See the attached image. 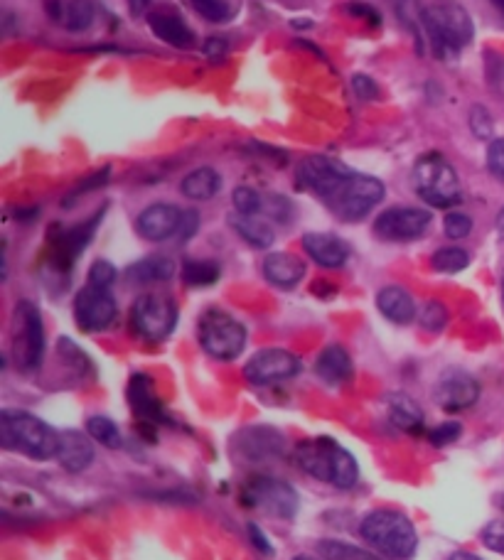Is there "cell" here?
I'll use <instances>...</instances> for the list:
<instances>
[{"instance_id":"obj_1","label":"cell","mask_w":504,"mask_h":560,"mask_svg":"<svg viewBox=\"0 0 504 560\" xmlns=\"http://www.w3.org/2000/svg\"><path fill=\"white\" fill-rule=\"evenodd\" d=\"M296 465L305 475L335 489H352L359 482V465L355 455L332 438H310L298 443Z\"/></svg>"},{"instance_id":"obj_2","label":"cell","mask_w":504,"mask_h":560,"mask_svg":"<svg viewBox=\"0 0 504 560\" xmlns=\"http://www.w3.org/2000/svg\"><path fill=\"white\" fill-rule=\"evenodd\" d=\"M0 443L5 450L45 462L60 452V433L28 411H10L8 408L0 413Z\"/></svg>"},{"instance_id":"obj_3","label":"cell","mask_w":504,"mask_h":560,"mask_svg":"<svg viewBox=\"0 0 504 560\" xmlns=\"http://www.w3.org/2000/svg\"><path fill=\"white\" fill-rule=\"evenodd\" d=\"M364 541L389 560H409L418 548L414 521L396 509H374L359 524Z\"/></svg>"},{"instance_id":"obj_4","label":"cell","mask_w":504,"mask_h":560,"mask_svg":"<svg viewBox=\"0 0 504 560\" xmlns=\"http://www.w3.org/2000/svg\"><path fill=\"white\" fill-rule=\"evenodd\" d=\"M416 195L436 209H450L463 199L460 177L443 153H423L414 165Z\"/></svg>"},{"instance_id":"obj_5","label":"cell","mask_w":504,"mask_h":560,"mask_svg":"<svg viewBox=\"0 0 504 560\" xmlns=\"http://www.w3.org/2000/svg\"><path fill=\"white\" fill-rule=\"evenodd\" d=\"M421 25L426 28L431 45L438 55L460 52L475 37V23L463 5L441 3L421 10Z\"/></svg>"},{"instance_id":"obj_6","label":"cell","mask_w":504,"mask_h":560,"mask_svg":"<svg viewBox=\"0 0 504 560\" xmlns=\"http://www.w3.org/2000/svg\"><path fill=\"white\" fill-rule=\"evenodd\" d=\"M386 195L384 182L372 175H362V172H352L350 177L335 187L332 195H327L323 202L330 207L342 222H362Z\"/></svg>"},{"instance_id":"obj_7","label":"cell","mask_w":504,"mask_h":560,"mask_svg":"<svg viewBox=\"0 0 504 560\" xmlns=\"http://www.w3.org/2000/svg\"><path fill=\"white\" fill-rule=\"evenodd\" d=\"M13 359L20 371H37L45 362V322L30 300H20L13 315Z\"/></svg>"},{"instance_id":"obj_8","label":"cell","mask_w":504,"mask_h":560,"mask_svg":"<svg viewBox=\"0 0 504 560\" xmlns=\"http://www.w3.org/2000/svg\"><path fill=\"white\" fill-rule=\"evenodd\" d=\"M197 337L209 357L219 359V362H232L246 347V327L237 317L217 308L202 312Z\"/></svg>"},{"instance_id":"obj_9","label":"cell","mask_w":504,"mask_h":560,"mask_svg":"<svg viewBox=\"0 0 504 560\" xmlns=\"http://www.w3.org/2000/svg\"><path fill=\"white\" fill-rule=\"evenodd\" d=\"M178 325V305L163 293H146L133 300L131 327L146 342H163Z\"/></svg>"},{"instance_id":"obj_10","label":"cell","mask_w":504,"mask_h":560,"mask_svg":"<svg viewBox=\"0 0 504 560\" xmlns=\"http://www.w3.org/2000/svg\"><path fill=\"white\" fill-rule=\"evenodd\" d=\"M106 207L101 212H94L87 222L74 224L69 229L64 226H52L50 229V263L57 268V271H72L74 261L82 256L84 249L89 246V241L94 239L96 226L101 224L104 219Z\"/></svg>"},{"instance_id":"obj_11","label":"cell","mask_w":504,"mask_h":560,"mask_svg":"<svg viewBox=\"0 0 504 560\" xmlns=\"http://www.w3.org/2000/svg\"><path fill=\"white\" fill-rule=\"evenodd\" d=\"M116 315H119V305L109 288L87 283L74 298V322L79 330L89 332V335L104 332L106 327L114 325Z\"/></svg>"},{"instance_id":"obj_12","label":"cell","mask_w":504,"mask_h":560,"mask_svg":"<svg viewBox=\"0 0 504 560\" xmlns=\"http://www.w3.org/2000/svg\"><path fill=\"white\" fill-rule=\"evenodd\" d=\"M246 502L286 521H291L298 514V492L291 484L276 477L251 479L246 484Z\"/></svg>"},{"instance_id":"obj_13","label":"cell","mask_w":504,"mask_h":560,"mask_svg":"<svg viewBox=\"0 0 504 560\" xmlns=\"http://www.w3.org/2000/svg\"><path fill=\"white\" fill-rule=\"evenodd\" d=\"M303 362L288 349H261L244 366V376L249 384L268 386L278 381L293 379L300 374Z\"/></svg>"},{"instance_id":"obj_14","label":"cell","mask_w":504,"mask_h":560,"mask_svg":"<svg viewBox=\"0 0 504 560\" xmlns=\"http://www.w3.org/2000/svg\"><path fill=\"white\" fill-rule=\"evenodd\" d=\"M433 222L428 209L391 207L374 219V234L384 241H414L426 234Z\"/></svg>"},{"instance_id":"obj_15","label":"cell","mask_w":504,"mask_h":560,"mask_svg":"<svg viewBox=\"0 0 504 560\" xmlns=\"http://www.w3.org/2000/svg\"><path fill=\"white\" fill-rule=\"evenodd\" d=\"M352 168H347L340 160L330 158V155H308L305 160H300L298 165V182L305 190L315 192L320 199L335 192V187L340 185L345 177L352 175Z\"/></svg>"},{"instance_id":"obj_16","label":"cell","mask_w":504,"mask_h":560,"mask_svg":"<svg viewBox=\"0 0 504 560\" xmlns=\"http://www.w3.org/2000/svg\"><path fill=\"white\" fill-rule=\"evenodd\" d=\"M480 398V384L475 376H470L463 369H448L438 379L436 386V401L443 411H465V408L475 406Z\"/></svg>"},{"instance_id":"obj_17","label":"cell","mask_w":504,"mask_h":560,"mask_svg":"<svg viewBox=\"0 0 504 560\" xmlns=\"http://www.w3.org/2000/svg\"><path fill=\"white\" fill-rule=\"evenodd\" d=\"M182 217H185V212H182L180 207H175V204H150V207L138 214L136 231L146 241H168L180 234Z\"/></svg>"},{"instance_id":"obj_18","label":"cell","mask_w":504,"mask_h":560,"mask_svg":"<svg viewBox=\"0 0 504 560\" xmlns=\"http://www.w3.org/2000/svg\"><path fill=\"white\" fill-rule=\"evenodd\" d=\"M128 403H131L133 416L141 420L143 425L158 428L160 423H168V413H165L163 401L155 393L153 379L148 374H133L128 381Z\"/></svg>"},{"instance_id":"obj_19","label":"cell","mask_w":504,"mask_h":560,"mask_svg":"<svg viewBox=\"0 0 504 560\" xmlns=\"http://www.w3.org/2000/svg\"><path fill=\"white\" fill-rule=\"evenodd\" d=\"M303 251L323 268H342L350 258V246L327 231H308L303 236Z\"/></svg>"},{"instance_id":"obj_20","label":"cell","mask_w":504,"mask_h":560,"mask_svg":"<svg viewBox=\"0 0 504 560\" xmlns=\"http://www.w3.org/2000/svg\"><path fill=\"white\" fill-rule=\"evenodd\" d=\"M148 28L160 42L178 47V50H190L195 45V32L190 30V25L182 20V15L170 13V10H155V13H150Z\"/></svg>"},{"instance_id":"obj_21","label":"cell","mask_w":504,"mask_h":560,"mask_svg":"<svg viewBox=\"0 0 504 560\" xmlns=\"http://www.w3.org/2000/svg\"><path fill=\"white\" fill-rule=\"evenodd\" d=\"M55 460H60L62 470L79 475L94 462V445L91 435L79 433V430H60V452Z\"/></svg>"},{"instance_id":"obj_22","label":"cell","mask_w":504,"mask_h":560,"mask_svg":"<svg viewBox=\"0 0 504 560\" xmlns=\"http://www.w3.org/2000/svg\"><path fill=\"white\" fill-rule=\"evenodd\" d=\"M239 450L244 452L251 460H261V457H273L281 455L286 448V440L278 430L268 428V425H251V428L241 430L239 433Z\"/></svg>"},{"instance_id":"obj_23","label":"cell","mask_w":504,"mask_h":560,"mask_svg":"<svg viewBox=\"0 0 504 560\" xmlns=\"http://www.w3.org/2000/svg\"><path fill=\"white\" fill-rule=\"evenodd\" d=\"M264 276L276 288L291 290L305 278V263L288 251H273L264 258Z\"/></svg>"},{"instance_id":"obj_24","label":"cell","mask_w":504,"mask_h":560,"mask_svg":"<svg viewBox=\"0 0 504 560\" xmlns=\"http://www.w3.org/2000/svg\"><path fill=\"white\" fill-rule=\"evenodd\" d=\"M315 374L325 381V384L337 386L345 384L355 374V364H352L350 352L340 344H327L320 352V357L315 359Z\"/></svg>"},{"instance_id":"obj_25","label":"cell","mask_w":504,"mask_h":560,"mask_svg":"<svg viewBox=\"0 0 504 560\" xmlns=\"http://www.w3.org/2000/svg\"><path fill=\"white\" fill-rule=\"evenodd\" d=\"M377 308L394 325H409L416 317V303L409 290L401 285H386L377 293Z\"/></svg>"},{"instance_id":"obj_26","label":"cell","mask_w":504,"mask_h":560,"mask_svg":"<svg viewBox=\"0 0 504 560\" xmlns=\"http://www.w3.org/2000/svg\"><path fill=\"white\" fill-rule=\"evenodd\" d=\"M386 416H389L396 428L406 430V433H421L423 420H426L423 418L421 406H418L409 393L401 391L391 393V396L386 398Z\"/></svg>"},{"instance_id":"obj_27","label":"cell","mask_w":504,"mask_h":560,"mask_svg":"<svg viewBox=\"0 0 504 560\" xmlns=\"http://www.w3.org/2000/svg\"><path fill=\"white\" fill-rule=\"evenodd\" d=\"M222 190V175L214 168H197L187 172L180 182V192L192 202H209Z\"/></svg>"},{"instance_id":"obj_28","label":"cell","mask_w":504,"mask_h":560,"mask_svg":"<svg viewBox=\"0 0 504 560\" xmlns=\"http://www.w3.org/2000/svg\"><path fill=\"white\" fill-rule=\"evenodd\" d=\"M229 224H232V229L237 231L246 244L254 246V249H268V246L273 244V239H276L271 224H268L264 217H244V214H234V217L229 219Z\"/></svg>"},{"instance_id":"obj_29","label":"cell","mask_w":504,"mask_h":560,"mask_svg":"<svg viewBox=\"0 0 504 560\" xmlns=\"http://www.w3.org/2000/svg\"><path fill=\"white\" fill-rule=\"evenodd\" d=\"M175 263L168 256H148L128 268V278L133 283H165L175 276Z\"/></svg>"},{"instance_id":"obj_30","label":"cell","mask_w":504,"mask_h":560,"mask_svg":"<svg viewBox=\"0 0 504 560\" xmlns=\"http://www.w3.org/2000/svg\"><path fill=\"white\" fill-rule=\"evenodd\" d=\"M180 276L192 288H207V285L217 283L222 276V268L214 261H185Z\"/></svg>"},{"instance_id":"obj_31","label":"cell","mask_w":504,"mask_h":560,"mask_svg":"<svg viewBox=\"0 0 504 560\" xmlns=\"http://www.w3.org/2000/svg\"><path fill=\"white\" fill-rule=\"evenodd\" d=\"M318 553L325 560H377V556L352 543L337 541V538H323L318 543Z\"/></svg>"},{"instance_id":"obj_32","label":"cell","mask_w":504,"mask_h":560,"mask_svg":"<svg viewBox=\"0 0 504 560\" xmlns=\"http://www.w3.org/2000/svg\"><path fill=\"white\" fill-rule=\"evenodd\" d=\"M94 18H96V8H94V3H91V0H72V3L64 8L62 23L67 30L84 32V30L91 28Z\"/></svg>"},{"instance_id":"obj_33","label":"cell","mask_w":504,"mask_h":560,"mask_svg":"<svg viewBox=\"0 0 504 560\" xmlns=\"http://www.w3.org/2000/svg\"><path fill=\"white\" fill-rule=\"evenodd\" d=\"M87 433L91 435V440H96V443L104 445V448L109 450L121 448V430L111 418L91 416L87 420Z\"/></svg>"},{"instance_id":"obj_34","label":"cell","mask_w":504,"mask_h":560,"mask_svg":"<svg viewBox=\"0 0 504 560\" xmlns=\"http://www.w3.org/2000/svg\"><path fill=\"white\" fill-rule=\"evenodd\" d=\"M431 266L436 268L438 273H460L470 266V256L468 251L460 249V246H443L433 253Z\"/></svg>"},{"instance_id":"obj_35","label":"cell","mask_w":504,"mask_h":560,"mask_svg":"<svg viewBox=\"0 0 504 560\" xmlns=\"http://www.w3.org/2000/svg\"><path fill=\"white\" fill-rule=\"evenodd\" d=\"M232 204L237 209V214H244V217H264L266 209V195H261L259 190L254 187H237L232 195Z\"/></svg>"},{"instance_id":"obj_36","label":"cell","mask_w":504,"mask_h":560,"mask_svg":"<svg viewBox=\"0 0 504 560\" xmlns=\"http://www.w3.org/2000/svg\"><path fill=\"white\" fill-rule=\"evenodd\" d=\"M192 8L209 23H227L234 18V5L229 0H190Z\"/></svg>"},{"instance_id":"obj_37","label":"cell","mask_w":504,"mask_h":560,"mask_svg":"<svg viewBox=\"0 0 504 560\" xmlns=\"http://www.w3.org/2000/svg\"><path fill=\"white\" fill-rule=\"evenodd\" d=\"M418 322L426 332H441L445 325H448V308L441 303V300H428L423 305V310L418 312Z\"/></svg>"},{"instance_id":"obj_38","label":"cell","mask_w":504,"mask_h":560,"mask_svg":"<svg viewBox=\"0 0 504 560\" xmlns=\"http://www.w3.org/2000/svg\"><path fill=\"white\" fill-rule=\"evenodd\" d=\"M443 231L445 236L453 241L465 239V236H470V231H473V219L463 212H450L445 214L443 219Z\"/></svg>"},{"instance_id":"obj_39","label":"cell","mask_w":504,"mask_h":560,"mask_svg":"<svg viewBox=\"0 0 504 560\" xmlns=\"http://www.w3.org/2000/svg\"><path fill=\"white\" fill-rule=\"evenodd\" d=\"M463 435V425L458 420H445V423L436 425V428L428 433V440H431L433 448H445V445L455 443V440Z\"/></svg>"},{"instance_id":"obj_40","label":"cell","mask_w":504,"mask_h":560,"mask_svg":"<svg viewBox=\"0 0 504 560\" xmlns=\"http://www.w3.org/2000/svg\"><path fill=\"white\" fill-rule=\"evenodd\" d=\"M485 72H487V82L495 91L504 94V57L497 55V52L487 50L485 52Z\"/></svg>"},{"instance_id":"obj_41","label":"cell","mask_w":504,"mask_h":560,"mask_svg":"<svg viewBox=\"0 0 504 560\" xmlns=\"http://www.w3.org/2000/svg\"><path fill=\"white\" fill-rule=\"evenodd\" d=\"M293 214V204L291 199L283 197V195H266V209H264V217L276 219L278 224H286Z\"/></svg>"},{"instance_id":"obj_42","label":"cell","mask_w":504,"mask_h":560,"mask_svg":"<svg viewBox=\"0 0 504 560\" xmlns=\"http://www.w3.org/2000/svg\"><path fill=\"white\" fill-rule=\"evenodd\" d=\"M470 128H473L477 138H492V133H495V123H492L490 111H487L485 106L477 104L470 109Z\"/></svg>"},{"instance_id":"obj_43","label":"cell","mask_w":504,"mask_h":560,"mask_svg":"<svg viewBox=\"0 0 504 560\" xmlns=\"http://www.w3.org/2000/svg\"><path fill=\"white\" fill-rule=\"evenodd\" d=\"M487 170L495 180L504 182V138L490 140L487 145Z\"/></svg>"},{"instance_id":"obj_44","label":"cell","mask_w":504,"mask_h":560,"mask_svg":"<svg viewBox=\"0 0 504 560\" xmlns=\"http://www.w3.org/2000/svg\"><path fill=\"white\" fill-rule=\"evenodd\" d=\"M116 280V268L111 266L109 261H96L94 266L89 268V278L87 283L99 285V288H111Z\"/></svg>"},{"instance_id":"obj_45","label":"cell","mask_w":504,"mask_h":560,"mask_svg":"<svg viewBox=\"0 0 504 560\" xmlns=\"http://www.w3.org/2000/svg\"><path fill=\"white\" fill-rule=\"evenodd\" d=\"M480 538H482V543L490 548V551L504 556V521H490V524L482 529Z\"/></svg>"},{"instance_id":"obj_46","label":"cell","mask_w":504,"mask_h":560,"mask_svg":"<svg viewBox=\"0 0 504 560\" xmlns=\"http://www.w3.org/2000/svg\"><path fill=\"white\" fill-rule=\"evenodd\" d=\"M345 10L350 15H355V18L367 20L369 25H382V13H379V10L374 8V5L362 3V0H355V3H347Z\"/></svg>"},{"instance_id":"obj_47","label":"cell","mask_w":504,"mask_h":560,"mask_svg":"<svg viewBox=\"0 0 504 560\" xmlns=\"http://www.w3.org/2000/svg\"><path fill=\"white\" fill-rule=\"evenodd\" d=\"M352 89H355V94L362 101L379 99V86L374 84V79L367 77V74H355V77H352Z\"/></svg>"},{"instance_id":"obj_48","label":"cell","mask_w":504,"mask_h":560,"mask_svg":"<svg viewBox=\"0 0 504 560\" xmlns=\"http://www.w3.org/2000/svg\"><path fill=\"white\" fill-rule=\"evenodd\" d=\"M109 168H104L101 172H94V175L91 177H87V180L82 182V185L77 187V190L72 192V197L67 199V202H72V199H77V197H84L87 195V192H91V190H96V187H101V185H106V180H109Z\"/></svg>"},{"instance_id":"obj_49","label":"cell","mask_w":504,"mask_h":560,"mask_svg":"<svg viewBox=\"0 0 504 560\" xmlns=\"http://www.w3.org/2000/svg\"><path fill=\"white\" fill-rule=\"evenodd\" d=\"M202 52H205V57H209V59L227 57L229 40H227V37H222V35L207 37V42H205V47H202Z\"/></svg>"},{"instance_id":"obj_50","label":"cell","mask_w":504,"mask_h":560,"mask_svg":"<svg viewBox=\"0 0 504 560\" xmlns=\"http://www.w3.org/2000/svg\"><path fill=\"white\" fill-rule=\"evenodd\" d=\"M197 229H200V214H197L195 209H187L185 217H182V226H180L178 239H182V241L192 239V236L197 234Z\"/></svg>"},{"instance_id":"obj_51","label":"cell","mask_w":504,"mask_h":560,"mask_svg":"<svg viewBox=\"0 0 504 560\" xmlns=\"http://www.w3.org/2000/svg\"><path fill=\"white\" fill-rule=\"evenodd\" d=\"M249 538H251V543H254V548H259L261 553L271 556L273 546H271V543H268V538L264 536V531H261L256 524H249Z\"/></svg>"},{"instance_id":"obj_52","label":"cell","mask_w":504,"mask_h":560,"mask_svg":"<svg viewBox=\"0 0 504 560\" xmlns=\"http://www.w3.org/2000/svg\"><path fill=\"white\" fill-rule=\"evenodd\" d=\"M126 3H128V8H131L133 15H143L148 10L150 0H126Z\"/></svg>"},{"instance_id":"obj_53","label":"cell","mask_w":504,"mask_h":560,"mask_svg":"<svg viewBox=\"0 0 504 560\" xmlns=\"http://www.w3.org/2000/svg\"><path fill=\"white\" fill-rule=\"evenodd\" d=\"M448 560H482L480 556H475V553H468V551H458L453 553Z\"/></svg>"},{"instance_id":"obj_54","label":"cell","mask_w":504,"mask_h":560,"mask_svg":"<svg viewBox=\"0 0 504 560\" xmlns=\"http://www.w3.org/2000/svg\"><path fill=\"white\" fill-rule=\"evenodd\" d=\"M497 234L504 239V207L500 209V214H497Z\"/></svg>"},{"instance_id":"obj_55","label":"cell","mask_w":504,"mask_h":560,"mask_svg":"<svg viewBox=\"0 0 504 560\" xmlns=\"http://www.w3.org/2000/svg\"><path fill=\"white\" fill-rule=\"evenodd\" d=\"M490 3H492V5H495V8H497V13H500V15H502V18H504V0H490Z\"/></svg>"},{"instance_id":"obj_56","label":"cell","mask_w":504,"mask_h":560,"mask_svg":"<svg viewBox=\"0 0 504 560\" xmlns=\"http://www.w3.org/2000/svg\"><path fill=\"white\" fill-rule=\"evenodd\" d=\"M497 504H500V509L504 511V494H500V497H497Z\"/></svg>"},{"instance_id":"obj_57","label":"cell","mask_w":504,"mask_h":560,"mask_svg":"<svg viewBox=\"0 0 504 560\" xmlns=\"http://www.w3.org/2000/svg\"><path fill=\"white\" fill-rule=\"evenodd\" d=\"M293 560H318V558H313V556H296Z\"/></svg>"},{"instance_id":"obj_58","label":"cell","mask_w":504,"mask_h":560,"mask_svg":"<svg viewBox=\"0 0 504 560\" xmlns=\"http://www.w3.org/2000/svg\"><path fill=\"white\" fill-rule=\"evenodd\" d=\"M502 295H504V280H502Z\"/></svg>"}]
</instances>
